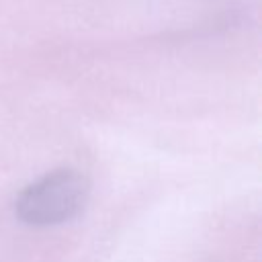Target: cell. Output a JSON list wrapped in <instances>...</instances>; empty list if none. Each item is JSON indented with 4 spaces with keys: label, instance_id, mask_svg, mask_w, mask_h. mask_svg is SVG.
Segmentation results:
<instances>
[{
    "label": "cell",
    "instance_id": "6da1fadb",
    "mask_svg": "<svg viewBox=\"0 0 262 262\" xmlns=\"http://www.w3.org/2000/svg\"><path fill=\"white\" fill-rule=\"evenodd\" d=\"M88 199V178L74 168H57L29 182L16 194L14 215L29 227H53L76 219Z\"/></svg>",
    "mask_w": 262,
    "mask_h": 262
}]
</instances>
